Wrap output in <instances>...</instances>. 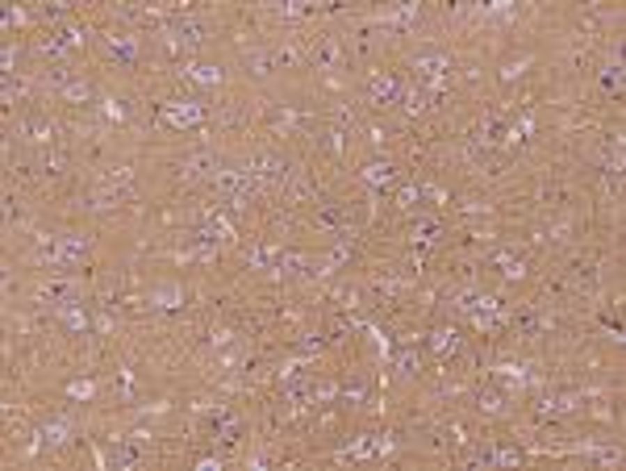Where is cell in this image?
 I'll return each mask as SVG.
<instances>
[{"mask_svg":"<svg viewBox=\"0 0 626 471\" xmlns=\"http://www.w3.org/2000/svg\"><path fill=\"white\" fill-rule=\"evenodd\" d=\"M79 296V284L75 280H42L33 288V301L38 305H71Z\"/></svg>","mask_w":626,"mask_h":471,"instance_id":"obj_1","label":"cell"},{"mask_svg":"<svg viewBox=\"0 0 626 471\" xmlns=\"http://www.w3.org/2000/svg\"><path fill=\"white\" fill-rule=\"evenodd\" d=\"M309 63H313L318 71H334V67H343V46H338L334 38H318V42L309 46Z\"/></svg>","mask_w":626,"mask_h":471,"instance_id":"obj_2","label":"cell"},{"mask_svg":"<svg viewBox=\"0 0 626 471\" xmlns=\"http://www.w3.org/2000/svg\"><path fill=\"white\" fill-rule=\"evenodd\" d=\"M104 50H109V58H117V63H134V58H138V38H134V33H109V38H104Z\"/></svg>","mask_w":626,"mask_h":471,"instance_id":"obj_3","label":"cell"},{"mask_svg":"<svg viewBox=\"0 0 626 471\" xmlns=\"http://www.w3.org/2000/svg\"><path fill=\"white\" fill-rule=\"evenodd\" d=\"M242 67H247L251 75H272V71H276V54L263 50V46H251V50H242Z\"/></svg>","mask_w":626,"mask_h":471,"instance_id":"obj_4","label":"cell"},{"mask_svg":"<svg viewBox=\"0 0 626 471\" xmlns=\"http://www.w3.org/2000/svg\"><path fill=\"white\" fill-rule=\"evenodd\" d=\"M359 179H363V184H372V188H384V184H393V179H397V167H393V163H368V167L359 171Z\"/></svg>","mask_w":626,"mask_h":471,"instance_id":"obj_5","label":"cell"},{"mask_svg":"<svg viewBox=\"0 0 626 471\" xmlns=\"http://www.w3.org/2000/svg\"><path fill=\"white\" fill-rule=\"evenodd\" d=\"M313 225H318V230H338V234H347V217H343L338 205H326V209L313 217Z\"/></svg>","mask_w":626,"mask_h":471,"instance_id":"obj_6","label":"cell"},{"mask_svg":"<svg viewBox=\"0 0 626 471\" xmlns=\"http://www.w3.org/2000/svg\"><path fill=\"white\" fill-rule=\"evenodd\" d=\"M409 238H414V246H418V250L435 246V238H439V221H435V217H422V221L414 225V234H409Z\"/></svg>","mask_w":626,"mask_h":471,"instance_id":"obj_7","label":"cell"},{"mask_svg":"<svg viewBox=\"0 0 626 471\" xmlns=\"http://www.w3.org/2000/svg\"><path fill=\"white\" fill-rule=\"evenodd\" d=\"M163 117H167L171 125H180V129H184V125H196V121L205 117V109H201V104H184V109H167Z\"/></svg>","mask_w":626,"mask_h":471,"instance_id":"obj_8","label":"cell"},{"mask_svg":"<svg viewBox=\"0 0 626 471\" xmlns=\"http://www.w3.org/2000/svg\"><path fill=\"white\" fill-rule=\"evenodd\" d=\"M188 79H192V83H201V88H213V83H221V67H213V63H196V67L188 71Z\"/></svg>","mask_w":626,"mask_h":471,"instance_id":"obj_9","label":"cell"},{"mask_svg":"<svg viewBox=\"0 0 626 471\" xmlns=\"http://www.w3.org/2000/svg\"><path fill=\"white\" fill-rule=\"evenodd\" d=\"M397 92H401V83H397L393 75H380V79H372V100L389 104V100H397Z\"/></svg>","mask_w":626,"mask_h":471,"instance_id":"obj_10","label":"cell"},{"mask_svg":"<svg viewBox=\"0 0 626 471\" xmlns=\"http://www.w3.org/2000/svg\"><path fill=\"white\" fill-rule=\"evenodd\" d=\"M121 200V192L117 188H96L92 196H88V209H96V213H104V209H113Z\"/></svg>","mask_w":626,"mask_h":471,"instance_id":"obj_11","label":"cell"},{"mask_svg":"<svg viewBox=\"0 0 626 471\" xmlns=\"http://www.w3.org/2000/svg\"><path fill=\"white\" fill-rule=\"evenodd\" d=\"M150 305H155V309H180V288H171V284L155 288V292H150Z\"/></svg>","mask_w":626,"mask_h":471,"instance_id":"obj_12","label":"cell"},{"mask_svg":"<svg viewBox=\"0 0 626 471\" xmlns=\"http://www.w3.org/2000/svg\"><path fill=\"white\" fill-rule=\"evenodd\" d=\"M54 313L63 317V326H71V330H88V313H84V309H75V305H54Z\"/></svg>","mask_w":626,"mask_h":471,"instance_id":"obj_13","label":"cell"},{"mask_svg":"<svg viewBox=\"0 0 626 471\" xmlns=\"http://www.w3.org/2000/svg\"><path fill=\"white\" fill-rule=\"evenodd\" d=\"M67 434H71V426H67V422H54V426H46V430H42V442H46V447H63V442H67Z\"/></svg>","mask_w":626,"mask_h":471,"instance_id":"obj_14","label":"cell"},{"mask_svg":"<svg viewBox=\"0 0 626 471\" xmlns=\"http://www.w3.org/2000/svg\"><path fill=\"white\" fill-rule=\"evenodd\" d=\"M397 372H401V376H414V372H418V355L401 351V355H397Z\"/></svg>","mask_w":626,"mask_h":471,"instance_id":"obj_15","label":"cell"},{"mask_svg":"<svg viewBox=\"0 0 626 471\" xmlns=\"http://www.w3.org/2000/svg\"><path fill=\"white\" fill-rule=\"evenodd\" d=\"M435 351H439V355H443V351H455V334H451V330H439V334H435Z\"/></svg>","mask_w":626,"mask_h":471,"instance_id":"obj_16","label":"cell"},{"mask_svg":"<svg viewBox=\"0 0 626 471\" xmlns=\"http://www.w3.org/2000/svg\"><path fill=\"white\" fill-rule=\"evenodd\" d=\"M63 96H67V100H88V83L79 79V83H71V88H67Z\"/></svg>","mask_w":626,"mask_h":471,"instance_id":"obj_17","label":"cell"},{"mask_svg":"<svg viewBox=\"0 0 626 471\" xmlns=\"http://www.w3.org/2000/svg\"><path fill=\"white\" fill-rule=\"evenodd\" d=\"M104 117H113V121H125V109H121L117 100H104Z\"/></svg>","mask_w":626,"mask_h":471,"instance_id":"obj_18","label":"cell"},{"mask_svg":"<svg viewBox=\"0 0 626 471\" xmlns=\"http://www.w3.org/2000/svg\"><path fill=\"white\" fill-rule=\"evenodd\" d=\"M418 196H422V188H405V192H401V209H414Z\"/></svg>","mask_w":626,"mask_h":471,"instance_id":"obj_19","label":"cell"},{"mask_svg":"<svg viewBox=\"0 0 626 471\" xmlns=\"http://www.w3.org/2000/svg\"><path fill=\"white\" fill-rule=\"evenodd\" d=\"M480 405H485V413H501V397H493V392H485Z\"/></svg>","mask_w":626,"mask_h":471,"instance_id":"obj_20","label":"cell"},{"mask_svg":"<svg viewBox=\"0 0 626 471\" xmlns=\"http://www.w3.org/2000/svg\"><path fill=\"white\" fill-rule=\"evenodd\" d=\"M67 42L79 46V42H84V29H79V25H67Z\"/></svg>","mask_w":626,"mask_h":471,"instance_id":"obj_21","label":"cell"},{"mask_svg":"<svg viewBox=\"0 0 626 471\" xmlns=\"http://www.w3.org/2000/svg\"><path fill=\"white\" fill-rule=\"evenodd\" d=\"M71 397H92V384H71Z\"/></svg>","mask_w":626,"mask_h":471,"instance_id":"obj_22","label":"cell"}]
</instances>
